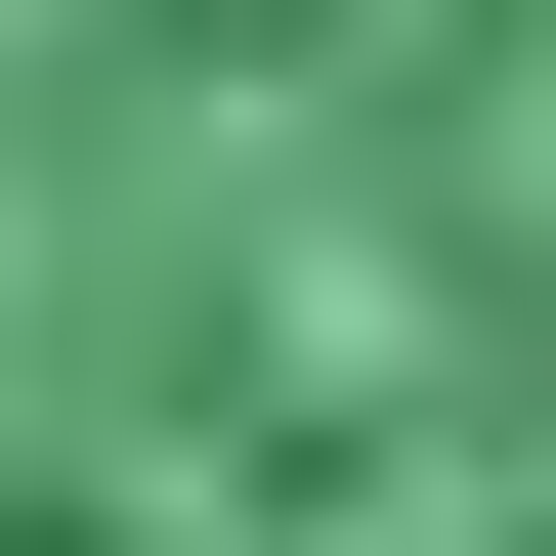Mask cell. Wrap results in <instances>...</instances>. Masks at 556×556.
<instances>
[{
	"label": "cell",
	"mask_w": 556,
	"mask_h": 556,
	"mask_svg": "<svg viewBox=\"0 0 556 556\" xmlns=\"http://www.w3.org/2000/svg\"><path fill=\"white\" fill-rule=\"evenodd\" d=\"M0 556H556V0H0Z\"/></svg>",
	"instance_id": "6da1fadb"
}]
</instances>
